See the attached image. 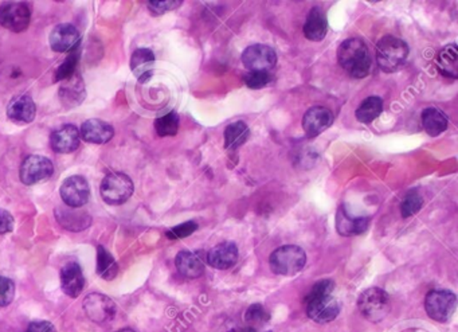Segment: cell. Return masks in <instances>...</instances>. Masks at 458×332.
I'll return each mask as SVG.
<instances>
[{"label": "cell", "mask_w": 458, "mask_h": 332, "mask_svg": "<svg viewBox=\"0 0 458 332\" xmlns=\"http://www.w3.org/2000/svg\"><path fill=\"white\" fill-rule=\"evenodd\" d=\"M155 131L160 138L175 136L179 131V116L177 112H170L155 120Z\"/></svg>", "instance_id": "4dcf8cb0"}, {"label": "cell", "mask_w": 458, "mask_h": 332, "mask_svg": "<svg viewBox=\"0 0 458 332\" xmlns=\"http://www.w3.org/2000/svg\"><path fill=\"white\" fill-rule=\"evenodd\" d=\"M81 39V34L75 26L71 23H61L53 29L50 34V46L54 52H66L75 49Z\"/></svg>", "instance_id": "9a60e30c"}, {"label": "cell", "mask_w": 458, "mask_h": 332, "mask_svg": "<svg viewBox=\"0 0 458 332\" xmlns=\"http://www.w3.org/2000/svg\"><path fill=\"white\" fill-rule=\"evenodd\" d=\"M369 225H370L369 217H351L343 205L339 206L336 212V229L340 236L344 237L359 236L367 230Z\"/></svg>", "instance_id": "d6986e66"}, {"label": "cell", "mask_w": 458, "mask_h": 332, "mask_svg": "<svg viewBox=\"0 0 458 332\" xmlns=\"http://www.w3.org/2000/svg\"><path fill=\"white\" fill-rule=\"evenodd\" d=\"M225 147L228 150H238L241 145L246 143L249 136H250V129L246 125V122H235L230 124L229 127L225 129Z\"/></svg>", "instance_id": "83f0119b"}, {"label": "cell", "mask_w": 458, "mask_h": 332, "mask_svg": "<svg viewBox=\"0 0 458 332\" xmlns=\"http://www.w3.org/2000/svg\"><path fill=\"white\" fill-rule=\"evenodd\" d=\"M238 261V247L232 243L215 245L207 254V262L212 268L226 270Z\"/></svg>", "instance_id": "7402d4cb"}, {"label": "cell", "mask_w": 458, "mask_h": 332, "mask_svg": "<svg viewBox=\"0 0 458 332\" xmlns=\"http://www.w3.org/2000/svg\"><path fill=\"white\" fill-rule=\"evenodd\" d=\"M421 119L424 132L431 138H436L442 132H445L449 124L448 117L437 108H426L422 112Z\"/></svg>", "instance_id": "4316f807"}, {"label": "cell", "mask_w": 458, "mask_h": 332, "mask_svg": "<svg viewBox=\"0 0 458 332\" xmlns=\"http://www.w3.org/2000/svg\"><path fill=\"white\" fill-rule=\"evenodd\" d=\"M82 307L89 319L97 324L110 322L117 311L114 301L103 294H90L84 298Z\"/></svg>", "instance_id": "8fae6325"}, {"label": "cell", "mask_w": 458, "mask_h": 332, "mask_svg": "<svg viewBox=\"0 0 458 332\" xmlns=\"http://www.w3.org/2000/svg\"><path fill=\"white\" fill-rule=\"evenodd\" d=\"M334 115L325 106H313L302 117V129L308 138H316L334 124Z\"/></svg>", "instance_id": "4fadbf2b"}, {"label": "cell", "mask_w": 458, "mask_h": 332, "mask_svg": "<svg viewBox=\"0 0 458 332\" xmlns=\"http://www.w3.org/2000/svg\"><path fill=\"white\" fill-rule=\"evenodd\" d=\"M175 265L179 273L187 279H198L205 273V264L202 259L193 252L183 250L177 253Z\"/></svg>", "instance_id": "484cf974"}, {"label": "cell", "mask_w": 458, "mask_h": 332, "mask_svg": "<svg viewBox=\"0 0 458 332\" xmlns=\"http://www.w3.org/2000/svg\"><path fill=\"white\" fill-rule=\"evenodd\" d=\"M96 270H97V275L106 281L116 279V276L119 275L117 262L101 245L97 246V269Z\"/></svg>", "instance_id": "f546056e"}, {"label": "cell", "mask_w": 458, "mask_h": 332, "mask_svg": "<svg viewBox=\"0 0 458 332\" xmlns=\"http://www.w3.org/2000/svg\"><path fill=\"white\" fill-rule=\"evenodd\" d=\"M50 145L57 154H71L80 147V131L75 125H64L53 132L50 138Z\"/></svg>", "instance_id": "e0dca14e"}, {"label": "cell", "mask_w": 458, "mask_h": 332, "mask_svg": "<svg viewBox=\"0 0 458 332\" xmlns=\"http://www.w3.org/2000/svg\"><path fill=\"white\" fill-rule=\"evenodd\" d=\"M183 1H180V0H164V1L154 0V1L148 3V8L152 13V15H163L167 11H171V10H175L177 7H180Z\"/></svg>", "instance_id": "74e56055"}, {"label": "cell", "mask_w": 458, "mask_h": 332, "mask_svg": "<svg viewBox=\"0 0 458 332\" xmlns=\"http://www.w3.org/2000/svg\"><path fill=\"white\" fill-rule=\"evenodd\" d=\"M15 296V284L8 277L0 276V307H7Z\"/></svg>", "instance_id": "d590c367"}, {"label": "cell", "mask_w": 458, "mask_h": 332, "mask_svg": "<svg viewBox=\"0 0 458 332\" xmlns=\"http://www.w3.org/2000/svg\"><path fill=\"white\" fill-rule=\"evenodd\" d=\"M26 332H57L50 322H33L29 324Z\"/></svg>", "instance_id": "ab89813d"}, {"label": "cell", "mask_w": 458, "mask_h": 332, "mask_svg": "<svg viewBox=\"0 0 458 332\" xmlns=\"http://www.w3.org/2000/svg\"><path fill=\"white\" fill-rule=\"evenodd\" d=\"M245 322L251 330H254L269 322V314L261 304H253L251 307H249L245 314Z\"/></svg>", "instance_id": "836d02e7"}, {"label": "cell", "mask_w": 458, "mask_h": 332, "mask_svg": "<svg viewBox=\"0 0 458 332\" xmlns=\"http://www.w3.org/2000/svg\"><path fill=\"white\" fill-rule=\"evenodd\" d=\"M135 186L132 179L124 173H112L106 175L101 182V198L106 205L120 206L133 194Z\"/></svg>", "instance_id": "5b68a950"}, {"label": "cell", "mask_w": 458, "mask_h": 332, "mask_svg": "<svg viewBox=\"0 0 458 332\" xmlns=\"http://www.w3.org/2000/svg\"><path fill=\"white\" fill-rule=\"evenodd\" d=\"M131 70L139 82L144 84L151 80L154 74L155 54L149 49H138L131 57Z\"/></svg>", "instance_id": "603a6c76"}, {"label": "cell", "mask_w": 458, "mask_h": 332, "mask_svg": "<svg viewBox=\"0 0 458 332\" xmlns=\"http://www.w3.org/2000/svg\"><path fill=\"white\" fill-rule=\"evenodd\" d=\"M59 100L65 108H75L85 100L87 90L85 84L78 73H75L69 80L62 81V85L58 92Z\"/></svg>", "instance_id": "ac0fdd59"}, {"label": "cell", "mask_w": 458, "mask_h": 332, "mask_svg": "<svg viewBox=\"0 0 458 332\" xmlns=\"http://www.w3.org/2000/svg\"><path fill=\"white\" fill-rule=\"evenodd\" d=\"M54 173L53 161L46 157L31 155L26 157L20 166V182L26 186H34L47 182Z\"/></svg>", "instance_id": "ba28073f"}, {"label": "cell", "mask_w": 458, "mask_h": 332, "mask_svg": "<svg viewBox=\"0 0 458 332\" xmlns=\"http://www.w3.org/2000/svg\"><path fill=\"white\" fill-rule=\"evenodd\" d=\"M242 64L249 71H270L277 65V52L263 43H256L242 52Z\"/></svg>", "instance_id": "9c48e42d"}, {"label": "cell", "mask_w": 458, "mask_h": 332, "mask_svg": "<svg viewBox=\"0 0 458 332\" xmlns=\"http://www.w3.org/2000/svg\"><path fill=\"white\" fill-rule=\"evenodd\" d=\"M327 33H328V22L324 11L320 7L311 8L304 24L305 38L312 42H320L327 36Z\"/></svg>", "instance_id": "cb8c5ba5"}, {"label": "cell", "mask_w": 458, "mask_h": 332, "mask_svg": "<svg viewBox=\"0 0 458 332\" xmlns=\"http://www.w3.org/2000/svg\"><path fill=\"white\" fill-rule=\"evenodd\" d=\"M59 192L65 206L73 209H81L88 203L90 198L89 182L81 175H73L65 179Z\"/></svg>", "instance_id": "30bf717a"}, {"label": "cell", "mask_w": 458, "mask_h": 332, "mask_svg": "<svg viewBox=\"0 0 458 332\" xmlns=\"http://www.w3.org/2000/svg\"><path fill=\"white\" fill-rule=\"evenodd\" d=\"M273 80L270 71H249L244 77V81L250 89H261L266 87Z\"/></svg>", "instance_id": "e575fe53"}, {"label": "cell", "mask_w": 458, "mask_h": 332, "mask_svg": "<svg viewBox=\"0 0 458 332\" xmlns=\"http://www.w3.org/2000/svg\"><path fill=\"white\" fill-rule=\"evenodd\" d=\"M305 308L306 315L313 322L324 324L334 322L337 315L340 314L341 305L332 294L324 295H306L305 297Z\"/></svg>", "instance_id": "52a82bcc"}, {"label": "cell", "mask_w": 458, "mask_h": 332, "mask_svg": "<svg viewBox=\"0 0 458 332\" xmlns=\"http://www.w3.org/2000/svg\"><path fill=\"white\" fill-rule=\"evenodd\" d=\"M77 62H78V57L75 52H71V55L58 66V69L55 70L54 73V82H59V81H65L69 80L77 73Z\"/></svg>", "instance_id": "d6a6232c"}, {"label": "cell", "mask_w": 458, "mask_h": 332, "mask_svg": "<svg viewBox=\"0 0 458 332\" xmlns=\"http://www.w3.org/2000/svg\"><path fill=\"white\" fill-rule=\"evenodd\" d=\"M7 116L17 124H30L36 116V105L34 100L27 96H18L10 101L7 106Z\"/></svg>", "instance_id": "ffe728a7"}, {"label": "cell", "mask_w": 458, "mask_h": 332, "mask_svg": "<svg viewBox=\"0 0 458 332\" xmlns=\"http://www.w3.org/2000/svg\"><path fill=\"white\" fill-rule=\"evenodd\" d=\"M61 287L66 296L75 298L80 296L85 287V277L81 266L77 262H68L61 269Z\"/></svg>", "instance_id": "2e32d148"}, {"label": "cell", "mask_w": 458, "mask_h": 332, "mask_svg": "<svg viewBox=\"0 0 458 332\" xmlns=\"http://www.w3.org/2000/svg\"><path fill=\"white\" fill-rule=\"evenodd\" d=\"M423 198L417 190H410L406 192L402 203H401V214L404 218H410L415 215L422 209Z\"/></svg>", "instance_id": "1f68e13d"}, {"label": "cell", "mask_w": 458, "mask_h": 332, "mask_svg": "<svg viewBox=\"0 0 458 332\" xmlns=\"http://www.w3.org/2000/svg\"><path fill=\"white\" fill-rule=\"evenodd\" d=\"M457 297L446 289H436L427 294L424 298V310L429 317L436 322L446 323L456 312Z\"/></svg>", "instance_id": "8992f818"}, {"label": "cell", "mask_w": 458, "mask_h": 332, "mask_svg": "<svg viewBox=\"0 0 458 332\" xmlns=\"http://www.w3.org/2000/svg\"><path fill=\"white\" fill-rule=\"evenodd\" d=\"M434 64L437 70L440 71L441 75L456 80L458 77L457 46L452 43L442 48L434 59Z\"/></svg>", "instance_id": "d4e9b609"}, {"label": "cell", "mask_w": 458, "mask_h": 332, "mask_svg": "<svg viewBox=\"0 0 458 332\" xmlns=\"http://www.w3.org/2000/svg\"><path fill=\"white\" fill-rule=\"evenodd\" d=\"M15 222L11 212L7 210L0 209V234H7L14 230Z\"/></svg>", "instance_id": "f35d334b"}, {"label": "cell", "mask_w": 458, "mask_h": 332, "mask_svg": "<svg viewBox=\"0 0 458 332\" xmlns=\"http://www.w3.org/2000/svg\"><path fill=\"white\" fill-rule=\"evenodd\" d=\"M196 229H198V224L194 221H189V222H184L182 225L172 227L171 230H168L165 233V236L170 240H180V238H186V237L191 236L194 231H196Z\"/></svg>", "instance_id": "8d00e7d4"}, {"label": "cell", "mask_w": 458, "mask_h": 332, "mask_svg": "<svg viewBox=\"0 0 458 332\" xmlns=\"http://www.w3.org/2000/svg\"><path fill=\"white\" fill-rule=\"evenodd\" d=\"M54 215L57 222L69 231H84L91 225V217L85 210L64 206L55 210Z\"/></svg>", "instance_id": "5bb4252c"}, {"label": "cell", "mask_w": 458, "mask_h": 332, "mask_svg": "<svg viewBox=\"0 0 458 332\" xmlns=\"http://www.w3.org/2000/svg\"><path fill=\"white\" fill-rule=\"evenodd\" d=\"M306 264V254L297 245H285L276 249L270 257L269 265L273 273L280 276H295Z\"/></svg>", "instance_id": "3957f363"}, {"label": "cell", "mask_w": 458, "mask_h": 332, "mask_svg": "<svg viewBox=\"0 0 458 332\" xmlns=\"http://www.w3.org/2000/svg\"><path fill=\"white\" fill-rule=\"evenodd\" d=\"M80 135L87 143L105 144L114 136V129L110 124L100 119H90L82 124Z\"/></svg>", "instance_id": "44dd1931"}, {"label": "cell", "mask_w": 458, "mask_h": 332, "mask_svg": "<svg viewBox=\"0 0 458 332\" xmlns=\"http://www.w3.org/2000/svg\"><path fill=\"white\" fill-rule=\"evenodd\" d=\"M360 314L372 323L382 322L391 311V298L382 288H369L357 298Z\"/></svg>", "instance_id": "277c9868"}, {"label": "cell", "mask_w": 458, "mask_h": 332, "mask_svg": "<svg viewBox=\"0 0 458 332\" xmlns=\"http://www.w3.org/2000/svg\"><path fill=\"white\" fill-rule=\"evenodd\" d=\"M246 332H254V331H253V330H251V329H249V330H247Z\"/></svg>", "instance_id": "b9f144b4"}, {"label": "cell", "mask_w": 458, "mask_h": 332, "mask_svg": "<svg viewBox=\"0 0 458 332\" xmlns=\"http://www.w3.org/2000/svg\"><path fill=\"white\" fill-rule=\"evenodd\" d=\"M383 112V100L378 96L367 97L356 109V119L363 124H371Z\"/></svg>", "instance_id": "f1b7e54d"}, {"label": "cell", "mask_w": 458, "mask_h": 332, "mask_svg": "<svg viewBox=\"0 0 458 332\" xmlns=\"http://www.w3.org/2000/svg\"><path fill=\"white\" fill-rule=\"evenodd\" d=\"M30 19V8L23 3H7L0 7V24L13 33L26 31Z\"/></svg>", "instance_id": "7c38bea8"}, {"label": "cell", "mask_w": 458, "mask_h": 332, "mask_svg": "<svg viewBox=\"0 0 458 332\" xmlns=\"http://www.w3.org/2000/svg\"><path fill=\"white\" fill-rule=\"evenodd\" d=\"M337 62L353 78H364L370 74L372 57L367 43L360 38H348L337 48Z\"/></svg>", "instance_id": "6da1fadb"}, {"label": "cell", "mask_w": 458, "mask_h": 332, "mask_svg": "<svg viewBox=\"0 0 458 332\" xmlns=\"http://www.w3.org/2000/svg\"><path fill=\"white\" fill-rule=\"evenodd\" d=\"M408 46L405 41L394 35L383 36L376 45V61L385 73H397L405 66Z\"/></svg>", "instance_id": "7a4b0ae2"}, {"label": "cell", "mask_w": 458, "mask_h": 332, "mask_svg": "<svg viewBox=\"0 0 458 332\" xmlns=\"http://www.w3.org/2000/svg\"><path fill=\"white\" fill-rule=\"evenodd\" d=\"M117 332H136L133 331V330H131V329H124V330H120V331Z\"/></svg>", "instance_id": "60d3db41"}]
</instances>
